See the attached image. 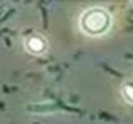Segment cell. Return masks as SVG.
Listing matches in <instances>:
<instances>
[{
	"label": "cell",
	"instance_id": "cell-1",
	"mask_svg": "<svg viewBox=\"0 0 133 124\" xmlns=\"http://www.w3.org/2000/svg\"><path fill=\"white\" fill-rule=\"evenodd\" d=\"M112 26V16L105 8L90 7L81 13L79 27L84 35L89 37H101L109 32Z\"/></svg>",
	"mask_w": 133,
	"mask_h": 124
},
{
	"label": "cell",
	"instance_id": "cell-2",
	"mask_svg": "<svg viewBox=\"0 0 133 124\" xmlns=\"http://www.w3.org/2000/svg\"><path fill=\"white\" fill-rule=\"evenodd\" d=\"M24 49L28 53L32 56H42L48 50V41L42 35L32 33L24 38L23 41Z\"/></svg>",
	"mask_w": 133,
	"mask_h": 124
},
{
	"label": "cell",
	"instance_id": "cell-3",
	"mask_svg": "<svg viewBox=\"0 0 133 124\" xmlns=\"http://www.w3.org/2000/svg\"><path fill=\"white\" fill-rule=\"evenodd\" d=\"M121 93L123 99L128 103L133 105V82L132 81H127L122 84L121 88Z\"/></svg>",
	"mask_w": 133,
	"mask_h": 124
},
{
	"label": "cell",
	"instance_id": "cell-4",
	"mask_svg": "<svg viewBox=\"0 0 133 124\" xmlns=\"http://www.w3.org/2000/svg\"><path fill=\"white\" fill-rule=\"evenodd\" d=\"M131 3H132V6H133V1H132V2H131Z\"/></svg>",
	"mask_w": 133,
	"mask_h": 124
}]
</instances>
